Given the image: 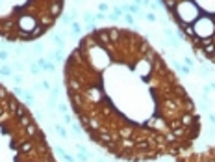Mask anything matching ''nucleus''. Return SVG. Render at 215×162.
<instances>
[{"instance_id": "f257e3e1", "label": "nucleus", "mask_w": 215, "mask_h": 162, "mask_svg": "<svg viewBox=\"0 0 215 162\" xmlns=\"http://www.w3.org/2000/svg\"><path fill=\"white\" fill-rule=\"evenodd\" d=\"M65 0H0V35L6 41H35L63 15Z\"/></svg>"}, {"instance_id": "f03ea898", "label": "nucleus", "mask_w": 215, "mask_h": 162, "mask_svg": "<svg viewBox=\"0 0 215 162\" xmlns=\"http://www.w3.org/2000/svg\"><path fill=\"white\" fill-rule=\"evenodd\" d=\"M52 41H54L59 49H63V47H65V41H63V39H61L59 35H52Z\"/></svg>"}, {"instance_id": "7ed1b4c3", "label": "nucleus", "mask_w": 215, "mask_h": 162, "mask_svg": "<svg viewBox=\"0 0 215 162\" xmlns=\"http://www.w3.org/2000/svg\"><path fill=\"white\" fill-rule=\"evenodd\" d=\"M56 132H58V134L61 136V138H67V130L63 129L61 125H56Z\"/></svg>"}, {"instance_id": "20e7f679", "label": "nucleus", "mask_w": 215, "mask_h": 162, "mask_svg": "<svg viewBox=\"0 0 215 162\" xmlns=\"http://www.w3.org/2000/svg\"><path fill=\"white\" fill-rule=\"evenodd\" d=\"M0 75H4V76H9V75H11V67H9V65H4V67H0Z\"/></svg>"}, {"instance_id": "39448f33", "label": "nucleus", "mask_w": 215, "mask_h": 162, "mask_svg": "<svg viewBox=\"0 0 215 162\" xmlns=\"http://www.w3.org/2000/svg\"><path fill=\"white\" fill-rule=\"evenodd\" d=\"M30 71H32V75H39V73H41V67H39V64H32Z\"/></svg>"}, {"instance_id": "423d86ee", "label": "nucleus", "mask_w": 215, "mask_h": 162, "mask_svg": "<svg viewBox=\"0 0 215 162\" xmlns=\"http://www.w3.org/2000/svg\"><path fill=\"white\" fill-rule=\"evenodd\" d=\"M54 60H56L58 64L63 62V54H61V50H56V52H54Z\"/></svg>"}, {"instance_id": "0eeeda50", "label": "nucleus", "mask_w": 215, "mask_h": 162, "mask_svg": "<svg viewBox=\"0 0 215 162\" xmlns=\"http://www.w3.org/2000/svg\"><path fill=\"white\" fill-rule=\"evenodd\" d=\"M71 28H72V34H80V32H82V26H80L78 23H72Z\"/></svg>"}, {"instance_id": "6e6552de", "label": "nucleus", "mask_w": 215, "mask_h": 162, "mask_svg": "<svg viewBox=\"0 0 215 162\" xmlns=\"http://www.w3.org/2000/svg\"><path fill=\"white\" fill-rule=\"evenodd\" d=\"M76 158H78L80 162H87V160H89V156H87V155H85V153H80V155H78Z\"/></svg>"}, {"instance_id": "1a4fd4ad", "label": "nucleus", "mask_w": 215, "mask_h": 162, "mask_svg": "<svg viewBox=\"0 0 215 162\" xmlns=\"http://www.w3.org/2000/svg\"><path fill=\"white\" fill-rule=\"evenodd\" d=\"M145 19H146V21H150V23H156V15H154V13H146Z\"/></svg>"}, {"instance_id": "9d476101", "label": "nucleus", "mask_w": 215, "mask_h": 162, "mask_svg": "<svg viewBox=\"0 0 215 162\" xmlns=\"http://www.w3.org/2000/svg\"><path fill=\"white\" fill-rule=\"evenodd\" d=\"M58 108H59V112H61V114H67V104H65V103H59V104H58Z\"/></svg>"}, {"instance_id": "9b49d317", "label": "nucleus", "mask_w": 215, "mask_h": 162, "mask_svg": "<svg viewBox=\"0 0 215 162\" xmlns=\"http://www.w3.org/2000/svg\"><path fill=\"white\" fill-rule=\"evenodd\" d=\"M98 9H100L102 13H106L108 9H110V8H108V4H104V2H102V4H98Z\"/></svg>"}, {"instance_id": "f8f14e48", "label": "nucleus", "mask_w": 215, "mask_h": 162, "mask_svg": "<svg viewBox=\"0 0 215 162\" xmlns=\"http://www.w3.org/2000/svg\"><path fill=\"white\" fill-rule=\"evenodd\" d=\"M124 21H126L128 24H132V23H134V17H132V15H128V13H126V15H124Z\"/></svg>"}, {"instance_id": "ddd939ff", "label": "nucleus", "mask_w": 215, "mask_h": 162, "mask_svg": "<svg viewBox=\"0 0 215 162\" xmlns=\"http://www.w3.org/2000/svg\"><path fill=\"white\" fill-rule=\"evenodd\" d=\"M41 88H43V90H50V84H48V80H43Z\"/></svg>"}, {"instance_id": "4468645a", "label": "nucleus", "mask_w": 215, "mask_h": 162, "mask_svg": "<svg viewBox=\"0 0 215 162\" xmlns=\"http://www.w3.org/2000/svg\"><path fill=\"white\" fill-rule=\"evenodd\" d=\"M33 49H35L37 52H41V50H43V45H41V43H35V45H33Z\"/></svg>"}, {"instance_id": "2eb2a0df", "label": "nucleus", "mask_w": 215, "mask_h": 162, "mask_svg": "<svg viewBox=\"0 0 215 162\" xmlns=\"http://www.w3.org/2000/svg\"><path fill=\"white\" fill-rule=\"evenodd\" d=\"M15 82H17V84H20V82H22V76L17 75V76H15Z\"/></svg>"}, {"instance_id": "dca6fc26", "label": "nucleus", "mask_w": 215, "mask_h": 162, "mask_svg": "<svg viewBox=\"0 0 215 162\" xmlns=\"http://www.w3.org/2000/svg\"><path fill=\"white\" fill-rule=\"evenodd\" d=\"M63 121H65V123H71V116L65 114V116H63Z\"/></svg>"}, {"instance_id": "f3484780", "label": "nucleus", "mask_w": 215, "mask_h": 162, "mask_svg": "<svg viewBox=\"0 0 215 162\" xmlns=\"http://www.w3.org/2000/svg\"><path fill=\"white\" fill-rule=\"evenodd\" d=\"M0 60H8V52H0Z\"/></svg>"}, {"instance_id": "a211bd4d", "label": "nucleus", "mask_w": 215, "mask_h": 162, "mask_svg": "<svg viewBox=\"0 0 215 162\" xmlns=\"http://www.w3.org/2000/svg\"><path fill=\"white\" fill-rule=\"evenodd\" d=\"M210 121H211V123L215 125V114H210Z\"/></svg>"}, {"instance_id": "6ab92c4d", "label": "nucleus", "mask_w": 215, "mask_h": 162, "mask_svg": "<svg viewBox=\"0 0 215 162\" xmlns=\"http://www.w3.org/2000/svg\"><path fill=\"white\" fill-rule=\"evenodd\" d=\"M210 90H215V82H211V84H210Z\"/></svg>"}]
</instances>
